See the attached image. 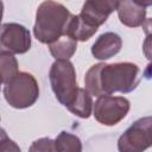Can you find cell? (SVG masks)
<instances>
[{"label": "cell", "mask_w": 152, "mask_h": 152, "mask_svg": "<svg viewBox=\"0 0 152 152\" xmlns=\"http://www.w3.org/2000/svg\"><path fill=\"white\" fill-rule=\"evenodd\" d=\"M145 32V39L142 43V52L147 61L152 63V18H148L141 25Z\"/></svg>", "instance_id": "obj_16"}, {"label": "cell", "mask_w": 152, "mask_h": 152, "mask_svg": "<svg viewBox=\"0 0 152 152\" xmlns=\"http://www.w3.org/2000/svg\"><path fill=\"white\" fill-rule=\"evenodd\" d=\"M140 83V69L132 62L97 63L91 65L84 76L86 89L94 96L127 94Z\"/></svg>", "instance_id": "obj_1"}, {"label": "cell", "mask_w": 152, "mask_h": 152, "mask_svg": "<svg viewBox=\"0 0 152 152\" xmlns=\"http://www.w3.org/2000/svg\"><path fill=\"white\" fill-rule=\"evenodd\" d=\"M122 39L118 33L104 32L95 40L91 46V55L99 61H106L120 52Z\"/></svg>", "instance_id": "obj_9"}, {"label": "cell", "mask_w": 152, "mask_h": 152, "mask_svg": "<svg viewBox=\"0 0 152 152\" xmlns=\"http://www.w3.org/2000/svg\"><path fill=\"white\" fill-rule=\"evenodd\" d=\"M131 103L124 96L101 95L93 107V115L97 122L104 126L119 124L129 112Z\"/></svg>", "instance_id": "obj_6"}, {"label": "cell", "mask_w": 152, "mask_h": 152, "mask_svg": "<svg viewBox=\"0 0 152 152\" xmlns=\"http://www.w3.org/2000/svg\"><path fill=\"white\" fill-rule=\"evenodd\" d=\"M77 40L68 33L49 44V50L55 59H70L76 52Z\"/></svg>", "instance_id": "obj_12"}, {"label": "cell", "mask_w": 152, "mask_h": 152, "mask_svg": "<svg viewBox=\"0 0 152 152\" xmlns=\"http://www.w3.org/2000/svg\"><path fill=\"white\" fill-rule=\"evenodd\" d=\"M30 151H56L55 140L50 138H40L33 141L30 147Z\"/></svg>", "instance_id": "obj_17"}, {"label": "cell", "mask_w": 152, "mask_h": 152, "mask_svg": "<svg viewBox=\"0 0 152 152\" xmlns=\"http://www.w3.org/2000/svg\"><path fill=\"white\" fill-rule=\"evenodd\" d=\"M152 146V116L135 120L119 138L120 152H142Z\"/></svg>", "instance_id": "obj_5"}, {"label": "cell", "mask_w": 152, "mask_h": 152, "mask_svg": "<svg viewBox=\"0 0 152 152\" xmlns=\"http://www.w3.org/2000/svg\"><path fill=\"white\" fill-rule=\"evenodd\" d=\"M0 69H1L2 84H6L19 72L18 61L14 57V53L4 49L0 51Z\"/></svg>", "instance_id": "obj_14"}, {"label": "cell", "mask_w": 152, "mask_h": 152, "mask_svg": "<svg viewBox=\"0 0 152 152\" xmlns=\"http://www.w3.org/2000/svg\"><path fill=\"white\" fill-rule=\"evenodd\" d=\"M137 4H139L140 6L142 7H148V6H152V0H134Z\"/></svg>", "instance_id": "obj_18"}, {"label": "cell", "mask_w": 152, "mask_h": 152, "mask_svg": "<svg viewBox=\"0 0 152 152\" xmlns=\"http://www.w3.org/2000/svg\"><path fill=\"white\" fill-rule=\"evenodd\" d=\"M55 147L56 151H61V152H65V151L80 152L82 151V142L77 135L62 131L55 139Z\"/></svg>", "instance_id": "obj_15"}, {"label": "cell", "mask_w": 152, "mask_h": 152, "mask_svg": "<svg viewBox=\"0 0 152 152\" xmlns=\"http://www.w3.org/2000/svg\"><path fill=\"white\" fill-rule=\"evenodd\" d=\"M72 13L55 0H44L36 11L33 34L43 44H50L66 33Z\"/></svg>", "instance_id": "obj_2"}, {"label": "cell", "mask_w": 152, "mask_h": 152, "mask_svg": "<svg viewBox=\"0 0 152 152\" xmlns=\"http://www.w3.org/2000/svg\"><path fill=\"white\" fill-rule=\"evenodd\" d=\"M120 0H86L80 15L89 24L100 27L106 23L109 14L113 13Z\"/></svg>", "instance_id": "obj_8"}, {"label": "cell", "mask_w": 152, "mask_h": 152, "mask_svg": "<svg viewBox=\"0 0 152 152\" xmlns=\"http://www.w3.org/2000/svg\"><path fill=\"white\" fill-rule=\"evenodd\" d=\"M49 80L58 102L68 107L80 90L74 64L69 59H56L51 64Z\"/></svg>", "instance_id": "obj_3"}, {"label": "cell", "mask_w": 152, "mask_h": 152, "mask_svg": "<svg viewBox=\"0 0 152 152\" xmlns=\"http://www.w3.org/2000/svg\"><path fill=\"white\" fill-rule=\"evenodd\" d=\"M0 42L4 50L14 55H23L31 48V34L21 24L5 23L1 26Z\"/></svg>", "instance_id": "obj_7"}, {"label": "cell", "mask_w": 152, "mask_h": 152, "mask_svg": "<svg viewBox=\"0 0 152 152\" xmlns=\"http://www.w3.org/2000/svg\"><path fill=\"white\" fill-rule=\"evenodd\" d=\"M97 30H99V27L86 21L80 14H77V15L74 14L69 21L66 33L69 36H71L74 39H76L77 42L78 40L86 42V40L90 39L97 32Z\"/></svg>", "instance_id": "obj_11"}, {"label": "cell", "mask_w": 152, "mask_h": 152, "mask_svg": "<svg viewBox=\"0 0 152 152\" xmlns=\"http://www.w3.org/2000/svg\"><path fill=\"white\" fill-rule=\"evenodd\" d=\"M116 11L120 23L127 27H139L146 20L145 7L134 0H120Z\"/></svg>", "instance_id": "obj_10"}, {"label": "cell", "mask_w": 152, "mask_h": 152, "mask_svg": "<svg viewBox=\"0 0 152 152\" xmlns=\"http://www.w3.org/2000/svg\"><path fill=\"white\" fill-rule=\"evenodd\" d=\"M93 107L94 103H93L91 94L86 88H80L74 101L66 108L74 115L82 119H88L93 114Z\"/></svg>", "instance_id": "obj_13"}, {"label": "cell", "mask_w": 152, "mask_h": 152, "mask_svg": "<svg viewBox=\"0 0 152 152\" xmlns=\"http://www.w3.org/2000/svg\"><path fill=\"white\" fill-rule=\"evenodd\" d=\"M2 94L11 107L24 109L33 106L38 100L39 86L33 75L26 71H19L10 82L4 84Z\"/></svg>", "instance_id": "obj_4"}]
</instances>
